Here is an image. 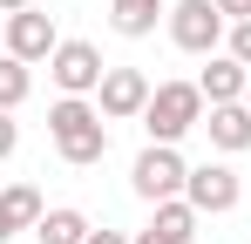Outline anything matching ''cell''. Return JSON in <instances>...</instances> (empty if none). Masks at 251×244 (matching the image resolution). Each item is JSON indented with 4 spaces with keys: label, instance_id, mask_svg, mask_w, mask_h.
Returning a JSON list of instances; mask_svg holds the SVG:
<instances>
[{
    "label": "cell",
    "instance_id": "1",
    "mask_svg": "<svg viewBox=\"0 0 251 244\" xmlns=\"http://www.w3.org/2000/svg\"><path fill=\"white\" fill-rule=\"evenodd\" d=\"M48 143H54L61 163L95 170V163L109 156V116H102L88 95H61V102L48 109Z\"/></svg>",
    "mask_w": 251,
    "mask_h": 244
},
{
    "label": "cell",
    "instance_id": "2",
    "mask_svg": "<svg viewBox=\"0 0 251 244\" xmlns=\"http://www.w3.org/2000/svg\"><path fill=\"white\" fill-rule=\"evenodd\" d=\"M204 88L197 81H156V95H150V109H143V129H150V143H183L190 129H204Z\"/></svg>",
    "mask_w": 251,
    "mask_h": 244
},
{
    "label": "cell",
    "instance_id": "3",
    "mask_svg": "<svg viewBox=\"0 0 251 244\" xmlns=\"http://www.w3.org/2000/svg\"><path fill=\"white\" fill-rule=\"evenodd\" d=\"M129 183H136V197H143V203H170V197H183L190 163L176 156V143H150V149L136 156V170H129Z\"/></svg>",
    "mask_w": 251,
    "mask_h": 244
},
{
    "label": "cell",
    "instance_id": "4",
    "mask_svg": "<svg viewBox=\"0 0 251 244\" xmlns=\"http://www.w3.org/2000/svg\"><path fill=\"white\" fill-rule=\"evenodd\" d=\"M224 34H231V21L217 14V0H176L170 7V41L183 54H217Z\"/></svg>",
    "mask_w": 251,
    "mask_h": 244
},
{
    "label": "cell",
    "instance_id": "5",
    "mask_svg": "<svg viewBox=\"0 0 251 244\" xmlns=\"http://www.w3.org/2000/svg\"><path fill=\"white\" fill-rule=\"evenodd\" d=\"M48 75H54L61 95H95L102 75H109V61H102V48H95V41H61V48L48 54Z\"/></svg>",
    "mask_w": 251,
    "mask_h": 244
},
{
    "label": "cell",
    "instance_id": "6",
    "mask_svg": "<svg viewBox=\"0 0 251 244\" xmlns=\"http://www.w3.org/2000/svg\"><path fill=\"white\" fill-rule=\"evenodd\" d=\"M183 197L197 203V217H224V210H238V203H245V176H238L231 163H190Z\"/></svg>",
    "mask_w": 251,
    "mask_h": 244
},
{
    "label": "cell",
    "instance_id": "7",
    "mask_svg": "<svg viewBox=\"0 0 251 244\" xmlns=\"http://www.w3.org/2000/svg\"><path fill=\"white\" fill-rule=\"evenodd\" d=\"M150 95H156V88H150V75H143V68H109V75H102V88H95V109H102L109 122H143Z\"/></svg>",
    "mask_w": 251,
    "mask_h": 244
},
{
    "label": "cell",
    "instance_id": "8",
    "mask_svg": "<svg viewBox=\"0 0 251 244\" xmlns=\"http://www.w3.org/2000/svg\"><path fill=\"white\" fill-rule=\"evenodd\" d=\"M61 48V34H54V14H41V7H27V14H7V54L14 61H48Z\"/></svg>",
    "mask_w": 251,
    "mask_h": 244
},
{
    "label": "cell",
    "instance_id": "9",
    "mask_svg": "<svg viewBox=\"0 0 251 244\" xmlns=\"http://www.w3.org/2000/svg\"><path fill=\"white\" fill-rule=\"evenodd\" d=\"M197 88H204V102H210V109H217V102H245L251 68H245V61H231V54L217 48V54H204V75H197Z\"/></svg>",
    "mask_w": 251,
    "mask_h": 244
},
{
    "label": "cell",
    "instance_id": "10",
    "mask_svg": "<svg viewBox=\"0 0 251 244\" xmlns=\"http://www.w3.org/2000/svg\"><path fill=\"white\" fill-rule=\"evenodd\" d=\"M204 129H210V149H224V156H245V149H251V109H245V102L204 109Z\"/></svg>",
    "mask_w": 251,
    "mask_h": 244
},
{
    "label": "cell",
    "instance_id": "11",
    "mask_svg": "<svg viewBox=\"0 0 251 244\" xmlns=\"http://www.w3.org/2000/svg\"><path fill=\"white\" fill-rule=\"evenodd\" d=\"M34 224H41V190L34 183H7L0 190V244L21 238V231H34Z\"/></svg>",
    "mask_w": 251,
    "mask_h": 244
},
{
    "label": "cell",
    "instance_id": "12",
    "mask_svg": "<svg viewBox=\"0 0 251 244\" xmlns=\"http://www.w3.org/2000/svg\"><path fill=\"white\" fill-rule=\"evenodd\" d=\"M156 21H170V7H163V0H109V27H116L123 41L156 34Z\"/></svg>",
    "mask_w": 251,
    "mask_h": 244
},
{
    "label": "cell",
    "instance_id": "13",
    "mask_svg": "<svg viewBox=\"0 0 251 244\" xmlns=\"http://www.w3.org/2000/svg\"><path fill=\"white\" fill-rule=\"evenodd\" d=\"M88 231H95V224H88L75 203H54V210H41V224H34L41 244H88Z\"/></svg>",
    "mask_w": 251,
    "mask_h": 244
},
{
    "label": "cell",
    "instance_id": "14",
    "mask_svg": "<svg viewBox=\"0 0 251 244\" xmlns=\"http://www.w3.org/2000/svg\"><path fill=\"white\" fill-rule=\"evenodd\" d=\"M150 231H163L170 244H190V238H197V203H190V197H170V203H156Z\"/></svg>",
    "mask_w": 251,
    "mask_h": 244
},
{
    "label": "cell",
    "instance_id": "15",
    "mask_svg": "<svg viewBox=\"0 0 251 244\" xmlns=\"http://www.w3.org/2000/svg\"><path fill=\"white\" fill-rule=\"evenodd\" d=\"M34 95V75H27V61H14L7 48H0V109H21Z\"/></svg>",
    "mask_w": 251,
    "mask_h": 244
},
{
    "label": "cell",
    "instance_id": "16",
    "mask_svg": "<svg viewBox=\"0 0 251 244\" xmlns=\"http://www.w3.org/2000/svg\"><path fill=\"white\" fill-rule=\"evenodd\" d=\"M224 54L251 68V21H231V34H224Z\"/></svg>",
    "mask_w": 251,
    "mask_h": 244
},
{
    "label": "cell",
    "instance_id": "17",
    "mask_svg": "<svg viewBox=\"0 0 251 244\" xmlns=\"http://www.w3.org/2000/svg\"><path fill=\"white\" fill-rule=\"evenodd\" d=\"M21 149V122H14V109H0V163Z\"/></svg>",
    "mask_w": 251,
    "mask_h": 244
},
{
    "label": "cell",
    "instance_id": "18",
    "mask_svg": "<svg viewBox=\"0 0 251 244\" xmlns=\"http://www.w3.org/2000/svg\"><path fill=\"white\" fill-rule=\"evenodd\" d=\"M217 14L224 21H251V0H217Z\"/></svg>",
    "mask_w": 251,
    "mask_h": 244
},
{
    "label": "cell",
    "instance_id": "19",
    "mask_svg": "<svg viewBox=\"0 0 251 244\" xmlns=\"http://www.w3.org/2000/svg\"><path fill=\"white\" fill-rule=\"evenodd\" d=\"M88 244H136L129 231H88Z\"/></svg>",
    "mask_w": 251,
    "mask_h": 244
},
{
    "label": "cell",
    "instance_id": "20",
    "mask_svg": "<svg viewBox=\"0 0 251 244\" xmlns=\"http://www.w3.org/2000/svg\"><path fill=\"white\" fill-rule=\"evenodd\" d=\"M27 7H34V0H0V14H27Z\"/></svg>",
    "mask_w": 251,
    "mask_h": 244
},
{
    "label": "cell",
    "instance_id": "21",
    "mask_svg": "<svg viewBox=\"0 0 251 244\" xmlns=\"http://www.w3.org/2000/svg\"><path fill=\"white\" fill-rule=\"evenodd\" d=\"M136 244H170V238H163V231H136Z\"/></svg>",
    "mask_w": 251,
    "mask_h": 244
},
{
    "label": "cell",
    "instance_id": "22",
    "mask_svg": "<svg viewBox=\"0 0 251 244\" xmlns=\"http://www.w3.org/2000/svg\"><path fill=\"white\" fill-rule=\"evenodd\" d=\"M245 109H251V88H245Z\"/></svg>",
    "mask_w": 251,
    "mask_h": 244
}]
</instances>
